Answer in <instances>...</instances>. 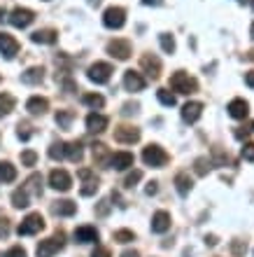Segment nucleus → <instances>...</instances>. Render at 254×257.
I'll return each instance as SVG.
<instances>
[{
    "label": "nucleus",
    "instance_id": "c9c22d12",
    "mask_svg": "<svg viewBox=\"0 0 254 257\" xmlns=\"http://www.w3.org/2000/svg\"><path fill=\"white\" fill-rule=\"evenodd\" d=\"M159 40H161V49H163L166 54H173V52H175V40H173V35L161 33Z\"/></svg>",
    "mask_w": 254,
    "mask_h": 257
},
{
    "label": "nucleus",
    "instance_id": "473e14b6",
    "mask_svg": "<svg viewBox=\"0 0 254 257\" xmlns=\"http://www.w3.org/2000/svg\"><path fill=\"white\" fill-rule=\"evenodd\" d=\"M26 190L28 192H33L35 196H40L42 194V178L38 176V173H33V176L26 180Z\"/></svg>",
    "mask_w": 254,
    "mask_h": 257
},
{
    "label": "nucleus",
    "instance_id": "37998d69",
    "mask_svg": "<svg viewBox=\"0 0 254 257\" xmlns=\"http://www.w3.org/2000/svg\"><path fill=\"white\" fill-rule=\"evenodd\" d=\"M207 171H210V162H205V159H198V162H196V173H198V176H205Z\"/></svg>",
    "mask_w": 254,
    "mask_h": 257
},
{
    "label": "nucleus",
    "instance_id": "c756f323",
    "mask_svg": "<svg viewBox=\"0 0 254 257\" xmlns=\"http://www.w3.org/2000/svg\"><path fill=\"white\" fill-rule=\"evenodd\" d=\"M82 103L89 105V108H94V110H101L103 105H105V98H103L101 94H84L82 96Z\"/></svg>",
    "mask_w": 254,
    "mask_h": 257
},
{
    "label": "nucleus",
    "instance_id": "9b49d317",
    "mask_svg": "<svg viewBox=\"0 0 254 257\" xmlns=\"http://www.w3.org/2000/svg\"><path fill=\"white\" fill-rule=\"evenodd\" d=\"M107 52H110V56H114V59L126 61L128 56H131V42L128 40H112L107 45Z\"/></svg>",
    "mask_w": 254,
    "mask_h": 257
},
{
    "label": "nucleus",
    "instance_id": "20e7f679",
    "mask_svg": "<svg viewBox=\"0 0 254 257\" xmlns=\"http://www.w3.org/2000/svg\"><path fill=\"white\" fill-rule=\"evenodd\" d=\"M142 162L147 164V166L161 169V166L168 162V155L163 152V148H159V145H147V148L142 150Z\"/></svg>",
    "mask_w": 254,
    "mask_h": 257
},
{
    "label": "nucleus",
    "instance_id": "7c9ffc66",
    "mask_svg": "<svg viewBox=\"0 0 254 257\" xmlns=\"http://www.w3.org/2000/svg\"><path fill=\"white\" fill-rule=\"evenodd\" d=\"M82 157H84V150H82V143L75 141V143H68V159L70 162H82Z\"/></svg>",
    "mask_w": 254,
    "mask_h": 257
},
{
    "label": "nucleus",
    "instance_id": "58836bf2",
    "mask_svg": "<svg viewBox=\"0 0 254 257\" xmlns=\"http://www.w3.org/2000/svg\"><path fill=\"white\" fill-rule=\"evenodd\" d=\"M140 180H142V171H131L126 176V180H124V185H126V187H133V185H138Z\"/></svg>",
    "mask_w": 254,
    "mask_h": 257
},
{
    "label": "nucleus",
    "instance_id": "ea45409f",
    "mask_svg": "<svg viewBox=\"0 0 254 257\" xmlns=\"http://www.w3.org/2000/svg\"><path fill=\"white\" fill-rule=\"evenodd\" d=\"M240 155L245 162H254V143H245L240 150Z\"/></svg>",
    "mask_w": 254,
    "mask_h": 257
},
{
    "label": "nucleus",
    "instance_id": "7ed1b4c3",
    "mask_svg": "<svg viewBox=\"0 0 254 257\" xmlns=\"http://www.w3.org/2000/svg\"><path fill=\"white\" fill-rule=\"evenodd\" d=\"M45 229V217L40 213H31L21 220V224L17 227V234L19 236H31V234H38V231Z\"/></svg>",
    "mask_w": 254,
    "mask_h": 257
},
{
    "label": "nucleus",
    "instance_id": "a18cd8bd",
    "mask_svg": "<svg viewBox=\"0 0 254 257\" xmlns=\"http://www.w3.org/2000/svg\"><path fill=\"white\" fill-rule=\"evenodd\" d=\"M91 257H110V250L103 248V245H96V250L91 252Z\"/></svg>",
    "mask_w": 254,
    "mask_h": 257
},
{
    "label": "nucleus",
    "instance_id": "9d476101",
    "mask_svg": "<svg viewBox=\"0 0 254 257\" xmlns=\"http://www.w3.org/2000/svg\"><path fill=\"white\" fill-rule=\"evenodd\" d=\"M17 52H19V42L14 40L12 35H7V33H3V31H0V54L10 61V59H14V56H17Z\"/></svg>",
    "mask_w": 254,
    "mask_h": 257
},
{
    "label": "nucleus",
    "instance_id": "bb28decb",
    "mask_svg": "<svg viewBox=\"0 0 254 257\" xmlns=\"http://www.w3.org/2000/svg\"><path fill=\"white\" fill-rule=\"evenodd\" d=\"M191 178L187 176V173H177V176H175V187H177V192H180L182 196H187L189 192H191Z\"/></svg>",
    "mask_w": 254,
    "mask_h": 257
},
{
    "label": "nucleus",
    "instance_id": "cd10ccee",
    "mask_svg": "<svg viewBox=\"0 0 254 257\" xmlns=\"http://www.w3.org/2000/svg\"><path fill=\"white\" fill-rule=\"evenodd\" d=\"M17 180V169L10 162H0V183H12Z\"/></svg>",
    "mask_w": 254,
    "mask_h": 257
},
{
    "label": "nucleus",
    "instance_id": "a19ab883",
    "mask_svg": "<svg viewBox=\"0 0 254 257\" xmlns=\"http://www.w3.org/2000/svg\"><path fill=\"white\" fill-rule=\"evenodd\" d=\"M17 134H19L21 141H28V138H31V126H28V122H19V131H17Z\"/></svg>",
    "mask_w": 254,
    "mask_h": 257
},
{
    "label": "nucleus",
    "instance_id": "a211bd4d",
    "mask_svg": "<svg viewBox=\"0 0 254 257\" xmlns=\"http://www.w3.org/2000/svg\"><path fill=\"white\" fill-rule=\"evenodd\" d=\"M226 110L233 119H247V115H249V105H247V101H242V98H233V101L228 103Z\"/></svg>",
    "mask_w": 254,
    "mask_h": 257
},
{
    "label": "nucleus",
    "instance_id": "4be33fe9",
    "mask_svg": "<svg viewBox=\"0 0 254 257\" xmlns=\"http://www.w3.org/2000/svg\"><path fill=\"white\" fill-rule=\"evenodd\" d=\"M31 40H33L35 45H54V42L59 40V33L52 31V28H45V31H35V33L31 35Z\"/></svg>",
    "mask_w": 254,
    "mask_h": 257
},
{
    "label": "nucleus",
    "instance_id": "423d86ee",
    "mask_svg": "<svg viewBox=\"0 0 254 257\" xmlns=\"http://www.w3.org/2000/svg\"><path fill=\"white\" fill-rule=\"evenodd\" d=\"M87 77L91 82H96V84H105V82L112 77V66H110V63H103V61L94 63V66H89Z\"/></svg>",
    "mask_w": 254,
    "mask_h": 257
},
{
    "label": "nucleus",
    "instance_id": "f8f14e48",
    "mask_svg": "<svg viewBox=\"0 0 254 257\" xmlns=\"http://www.w3.org/2000/svg\"><path fill=\"white\" fill-rule=\"evenodd\" d=\"M114 141L117 143H126V145H133V143L140 141V131L133 126H119L114 131Z\"/></svg>",
    "mask_w": 254,
    "mask_h": 257
},
{
    "label": "nucleus",
    "instance_id": "f03ea898",
    "mask_svg": "<svg viewBox=\"0 0 254 257\" xmlns=\"http://www.w3.org/2000/svg\"><path fill=\"white\" fill-rule=\"evenodd\" d=\"M63 245H66V234H63V231H59V234H54L52 238L40 241V245H38L35 255H38V257H54L59 250H63Z\"/></svg>",
    "mask_w": 254,
    "mask_h": 257
},
{
    "label": "nucleus",
    "instance_id": "8fccbe9b",
    "mask_svg": "<svg viewBox=\"0 0 254 257\" xmlns=\"http://www.w3.org/2000/svg\"><path fill=\"white\" fill-rule=\"evenodd\" d=\"M98 213H101V215H105V213H107V201H101V208H98Z\"/></svg>",
    "mask_w": 254,
    "mask_h": 257
},
{
    "label": "nucleus",
    "instance_id": "f704fd0d",
    "mask_svg": "<svg viewBox=\"0 0 254 257\" xmlns=\"http://www.w3.org/2000/svg\"><path fill=\"white\" fill-rule=\"evenodd\" d=\"M112 238H114V243H131L135 238V234L133 231H128V229H117L112 234Z\"/></svg>",
    "mask_w": 254,
    "mask_h": 257
},
{
    "label": "nucleus",
    "instance_id": "4c0bfd02",
    "mask_svg": "<svg viewBox=\"0 0 254 257\" xmlns=\"http://www.w3.org/2000/svg\"><path fill=\"white\" fill-rule=\"evenodd\" d=\"M35 162H38V155H35L33 150L21 152V164H24V166H35Z\"/></svg>",
    "mask_w": 254,
    "mask_h": 257
},
{
    "label": "nucleus",
    "instance_id": "393cba45",
    "mask_svg": "<svg viewBox=\"0 0 254 257\" xmlns=\"http://www.w3.org/2000/svg\"><path fill=\"white\" fill-rule=\"evenodd\" d=\"M110 152L103 143H94V162H98L101 166H110Z\"/></svg>",
    "mask_w": 254,
    "mask_h": 257
},
{
    "label": "nucleus",
    "instance_id": "6e6d98bb",
    "mask_svg": "<svg viewBox=\"0 0 254 257\" xmlns=\"http://www.w3.org/2000/svg\"><path fill=\"white\" fill-rule=\"evenodd\" d=\"M238 3H245V0H238Z\"/></svg>",
    "mask_w": 254,
    "mask_h": 257
},
{
    "label": "nucleus",
    "instance_id": "0eeeda50",
    "mask_svg": "<svg viewBox=\"0 0 254 257\" xmlns=\"http://www.w3.org/2000/svg\"><path fill=\"white\" fill-rule=\"evenodd\" d=\"M103 24L107 28H121L126 24V12H124V7H107L105 14H103Z\"/></svg>",
    "mask_w": 254,
    "mask_h": 257
},
{
    "label": "nucleus",
    "instance_id": "39448f33",
    "mask_svg": "<svg viewBox=\"0 0 254 257\" xmlns=\"http://www.w3.org/2000/svg\"><path fill=\"white\" fill-rule=\"evenodd\" d=\"M35 21V12L28 10V7H14L12 14H10V24L14 28H28Z\"/></svg>",
    "mask_w": 254,
    "mask_h": 257
},
{
    "label": "nucleus",
    "instance_id": "4d7b16f0",
    "mask_svg": "<svg viewBox=\"0 0 254 257\" xmlns=\"http://www.w3.org/2000/svg\"><path fill=\"white\" fill-rule=\"evenodd\" d=\"M252 7H254V0H252Z\"/></svg>",
    "mask_w": 254,
    "mask_h": 257
},
{
    "label": "nucleus",
    "instance_id": "603ef678",
    "mask_svg": "<svg viewBox=\"0 0 254 257\" xmlns=\"http://www.w3.org/2000/svg\"><path fill=\"white\" fill-rule=\"evenodd\" d=\"M205 243H207V245H214V243H217V238H214V236H207Z\"/></svg>",
    "mask_w": 254,
    "mask_h": 257
},
{
    "label": "nucleus",
    "instance_id": "49530a36",
    "mask_svg": "<svg viewBox=\"0 0 254 257\" xmlns=\"http://www.w3.org/2000/svg\"><path fill=\"white\" fill-rule=\"evenodd\" d=\"M145 192H147L149 196H152V194H156V192H159V185H156V183H149L147 187H145Z\"/></svg>",
    "mask_w": 254,
    "mask_h": 257
},
{
    "label": "nucleus",
    "instance_id": "c85d7f7f",
    "mask_svg": "<svg viewBox=\"0 0 254 257\" xmlns=\"http://www.w3.org/2000/svg\"><path fill=\"white\" fill-rule=\"evenodd\" d=\"M63 157H68V143L59 141V143H52V148H49V159H63Z\"/></svg>",
    "mask_w": 254,
    "mask_h": 257
},
{
    "label": "nucleus",
    "instance_id": "aec40b11",
    "mask_svg": "<svg viewBox=\"0 0 254 257\" xmlns=\"http://www.w3.org/2000/svg\"><path fill=\"white\" fill-rule=\"evenodd\" d=\"M107 124H110V119H107L105 115H98V112H91V115L87 117V128L91 134H103L107 128Z\"/></svg>",
    "mask_w": 254,
    "mask_h": 257
},
{
    "label": "nucleus",
    "instance_id": "72a5a7b5",
    "mask_svg": "<svg viewBox=\"0 0 254 257\" xmlns=\"http://www.w3.org/2000/svg\"><path fill=\"white\" fill-rule=\"evenodd\" d=\"M14 110V98L10 94H0V117L10 115Z\"/></svg>",
    "mask_w": 254,
    "mask_h": 257
},
{
    "label": "nucleus",
    "instance_id": "6e6552de",
    "mask_svg": "<svg viewBox=\"0 0 254 257\" xmlns=\"http://www.w3.org/2000/svg\"><path fill=\"white\" fill-rule=\"evenodd\" d=\"M49 187H54V190H59V192H68L73 187V178L68 176V171L54 169L49 173Z\"/></svg>",
    "mask_w": 254,
    "mask_h": 257
},
{
    "label": "nucleus",
    "instance_id": "4468645a",
    "mask_svg": "<svg viewBox=\"0 0 254 257\" xmlns=\"http://www.w3.org/2000/svg\"><path fill=\"white\" fill-rule=\"evenodd\" d=\"M145 77H142L140 73H135V70H126L124 73V87H126V91H142L145 89Z\"/></svg>",
    "mask_w": 254,
    "mask_h": 257
},
{
    "label": "nucleus",
    "instance_id": "2f4dec72",
    "mask_svg": "<svg viewBox=\"0 0 254 257\" xmlns=\"http://www.w3.org/2000/svg\"><path fill=\"white\" fill-rule=\"evenodd\" d=\"M73 119H75V112H70V110H59V112H56V124H59L61 128H70Z\"/></svg>",
    "mask_w": 254,
    "mask_h": 257
},
{
    "label": "nucleus",
    "instance_id": "f257e3e1",
    "mask_svg": "<svg viewBox=\"0 0 254 257\" xmlns=\"http://www.w3.org/2000/svg\"><path fill=\"white\" fill-rule=\"evenodd\" d=\"M170 89L177 91V94L189 96L198 89V82H196L194 77H189V73H184V70H177V73H173V77H170Z\"/></svg>",
    "mask_w": 254,
    "mask_h": 257
},
{
    "label": "nucleus",
    "instance_id": "864d4df0",
    "mask_svg": "<svg viewBox=\"0 0 254 257\" xmlns=\"http://www.w3.org/2000/svg\"><path fill=\"white\" fill-rule=\"evenodd\" d=\"M247 59H249V61H254V49H252V52H249V54H247Z\"/></svg>",
    "mask_w": 254,
    "mask_h": 257
},
{
    "label": "nucleus",
    "instance_id": "412c9836",
    "mask_svg": "<svg viewBox=\"0 0 254 257\" xmlns=\"http://www.w3.org/2000/svg\"><path fill=\"white\" fill-rule=\"evenodd\" d=\"M26 110L31 112V115H45V112L49 110V101L47 98H42V96H33V98H28Z\"/></svg>",
    "mask_w": 254,
    "mask_h": 257
},
{
    "label": "nucleus",
    "instance_id": "09e8293b",
    "mask_svg": "<svg viewBox=\"0 0 254 257\" xmlns=\"http://www.w3.org/2000/svg\"><path fill=\"white\" fill-rule=\"evenodd\" d=\"M161 3H163V0H142V5H161Z\"/></svg>",
    "mask_w": 254,
    "mask_h": 257
},
{
    "label": "nucleus",
    "instance_id": "ddd939ff",
    "mask_svg": "<svg viewBox=\"0 0 254 257\" xmlns=\"http://www.w3.org/2000/svg\"><path fill=\"white\" fill-rule=\"evenodd\" d=\"M201 115H203V103H198V101H189L187 105L182 108V119H184L187 124L198 122Z\"/></svg>",
    "mask_w": 254,
    "mask_h": 257
},
{
    "label": "nucleus",
    "instance_id": "f3484780",
    "mask_svg": "<svg viewBox=\"0 0 254 257\" xmlns=\"http://www.w3.org/2000/svg\"><path fill=\"white\" fill-rule=\"evenodd\" d=\"M170 229V215L166 210H156L152 215V231L154 234H166Z\"/></svg>",
    "mask_w": 254,
    "mask_h": 257
},
{
    "label": "nucleus",
    "instance_id": "e433bc0d",
    "mask_svg": "<svg viewBox=\"0 0 254 257\" xmlns=\"http://www.w3.org/2000/svg\"><path fill=\"white\" fill-rule=\"evenodd\" d=\"M156 96H159V101L163 103V105H168V108H173V105H175V94H170L168 89H159V91H156Z\"/></svg>",
    "mask_w": 254,
    "mask_h": 257
},
{
    "label": "nucleus",
    "instance_id": "5701e85b",
    "mask_svg": "<svg viewBox=\"0 0 254 257\" xmlns=\"http://www.w3.org/2000/svg\"><path fill=\"white\" fill-rule=\"evenodd\" d=\"M54 213L56 215H63V217H70L77 213V203L70 201V199H63V201H56L54 203Z\"/></svg>",
    "mask_w": 254,
    "mask_h": 257
},
{
    "label": "nucleus",
    "instance_id": "3c124183",
    "mask_svg": "<svg viewBox=\"0 0 254 257\" xmlns=\"http://www.w3.org/2000/svg\"><path fill=\"white\" fill-rule=\"evenodd\" d=\"M121 257H140V255L135 250H126V252H121Z\"/></svg>",
    "mask_w": 254,
    "mask_h": 257
},
{
    "label": "nucleus",
    "instance_id": "a878e982",
    "mask_svg": "<svg viewBox=\"0 0 254 257\" xmlns=\"http://www.w3.org/2000/svg\"><path fill=\"white\" fill-rule=\"evenodd\" d=\"M28 190L26 187H19V190L12 192V206L14 208H28Z\"/></svg>",
    "mask_w": 254,
    "mask_h": 257
},
{
    "label": "nucleus",
    "instance_id": "6ab92c4d",
    "mask_svg": "<svg viewBox=\"0 0 254 257\" xmlns=\"http://www.w3.org/2000/svg\"><path fill=\"white\" fill-rule=\"evenodd\" d=\"M75 241L77 243H96L98 241V231H96V227H89V224L77 227L75 229Z\"/></svg>",
    "mask_w": 254,
    "mask_h": 257
},
{
    "label": "nucleus",
    "instance_id": "b1692460",
    "mask_svg": "<svg viewBox=\"0 0 254 257\" xmlns=\"http://www.w3.org/2000/svg\"><path fill=\"white\" fill-rule=\"evenodd\" d=\"M42 77H45V70L40 66H35V68H28L26 73L21 75V82L24 84H40Z\"/></svg>",
    "mask_w": 254,
    "mask_h": 257
},
{
    "label": "nucleus",
    "instance_id": "de8ad7c7",
    "mask_svg": "<svg viewBox=\"0 0 254 257\" xmlns=\"http://www.w3.org/2000/svg\"><path fill=\"white\" fill-rule=\"evenodd\" d=\"M245 84L254 89V70H252V73H247V75H245Z\"/></svg>",
    "mask_w": 254,
    "mask_h": 257
},
{
    "label": "nucleus",
    "instance_id": "1a4fd4ad",
    "mask_svg": "<svg viewBox=\"0 0 254 257\" xmlns=\"http://www.w3.org/2000/svg\"><path fill=\"white\" fill-rule=\"evenodd\" d=\"M80 178L84 180V185L80 190L82 196H91L98 192V178H96V173L91 169H80Z\"/></svg>",
    "mask_w": 254,
    "mask_h": 257
},
{
    "label": "nucleus",
    "instance_id": "79ce46f5",
    "mask_svg": "<svg viewBox=\"0 0 254 257\" xmlns=\"http://www.w3.org/2000/svg\"><path fill=\"white\" fill-rule=\"evenodd\" d=\"M3 257H28V255H26V250H24L21 245H14V248H10Z\"/></svg>",
    "mask_w": 254,
    "mask_h": 257
},
{
    "label": "nucleus",
    "instance_id": "5fc2aeb1",
    "mask_svg": "<svg viewBox=\"0 0 254 257\" xmlns=\"http://www.w3.org/2000/svg\"><path fill=\"white\" fill-rule=\"evenodd\" d=\"M249 33H252V38H254V24H252V31H249Z\"/></svg>",
    "mask_w": 254,
    "mask_h": 257
},
{
    "label": "nucleus",
    "instance_id": "2eb2a0df",
    "mask_svg": "<svg viewBox=\"0 0 254 257\" xmlns=\"http://www.w3.org/2000/svg\"><path fill=\"white\" fill-rule=\"evenodd\" d=\"M133 166V155L131 152H114L110 157V169L114 171H126Z\"/></svg>",
    "mask_w": 254,
    "mask_h": 257
},
{
    "label": "nucleus",
    "instance_id": "c03bdc74",
    "mask_svg": "<svg viewBox=\"0 0 254 257\" xmlns=\"http://www.w3.org/2000/svg\"><path fill=\"white\" fill-rule=\"evenodd\" d=\"M10 236V220L7 217H0V238Z\"/></svg>",
    "mask_w": 254,
    "mask_h": 257
},
{
    "label": "nucleus",
    "instance_id": "dca6fc26",
    "mask_svg": "<svg viewBox=\"0 0 254 257\" xmlns=\"http://www.w3.org/2000/svg\"><path fill=\"white\" fill-rule=\"evenodd\" d=\"M140 66H142V70L147 73V77H152V80H156V77L161 75V61L154 54H145V56H142Z\"/></svg>",
    "mask_w": 254,
    "mask_h": 257
}]
</instances>
